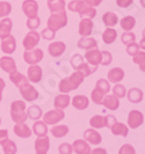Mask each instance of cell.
I'll use <instances>...</instances> for the list:
<instances>
[{
	"label": "cell",
	"mask_w": 145,
	"mask_h": 154,
	"mask_svg": "<svg viewBox=\"0 0 145 154\" xmlns=\"http://www.w3.org/2000/svg\"><path fill=\"white\" fill-rule=\"evenodd\" d=\"M85 58L87 59V64L98 67V65H100V63H101V51H99L96 48L87 50V52L85 54Z\"/></svg>",
	"instance_id": "cell-14"
},
{
	"label": "cell",
	"mask_w": 145,
	"mask_h": 154,
	"mask_svg": "<svg viewBox=\"0 0 145 154\" xmlns=\"http://www.w3.org/2000/svg\"><path fill=\"white\" fill-rule=\"evenodd\" d=\"M144 123V115L139 110H131L128 116V125L130 129H137Z\"/></svg>",
	"instance_id": "cell-10"
},
{
	"label": "cell",
	"mask_w": 145,
	"mask_h": 154,
	"mask_svg": "<svg viewBox=\"0 0 145 154\" xmlns=\"http://www.w3.org/2000/svg\"><path fill=\"white\" fill-rule=\"evenodd\" d=\"M72 106L77 110H84L90 106V100L85 95H76L72 99Z\"/></svg>",
	"instance_id": "cell-25"
},
{
	"label": "cell",
	"mask_w": 145,
	"mask_h": 154,
	"mask_svg": "<svg viewBox=\"0 0 145 154\" xmlns=\"http://www.w3.org/2000/svg\"><path fill=\"white\" fill-rule=\"evenodd\" d=\"M68 24V15L65 9L61 12H57V13H52L51 15L49 16L48 22H46V27L48 29L51 31H56L64 28Z\"/></svg>",
	"instance_id": "cell-3"
},
{
	"label": "cell",
	"mask_w": 145,
	"mask_h": 154,
	"mask_svg": "<svg viewBox=\"0 0 145 154\" xmlns=\"http://www.w3.org/2000/svg\"><path fill=\"white\" fill-rule=\"evenodd\" d=\"M116 38H117V31L115 30V29H113V28H109L108 27L107 29L103 31V34H102V39H103V42L106 44L114 43Z\"/></svg>",
	"instance_id": "cell-33"
},
{
	"label": "cell",
	"mask_w": 145,
	"mask_h": 154,
	"mask_svg": "<svg viewBox=\"0 0 145 154\" xmlns=\"http://www.w3.org/2000/svg\"><path fill=\"white\" fill-rule=\"evenodd\" d=\"M86 1L92 7H96V6H99L100 4L102 2V0H86Z\"/></svg>",
	"instance_id": "cell-56"
},
{
	"label": "cell",
	"mask_w": 145,
	"mask_h": 154,
	"mask_svg": "<svg viewBox=\"0 0 145 154\" xmlns=\"http://www.w3.org/2000/svg\"><path fill=\"white\" fill-rule=\"evenodd\" d=\"M113 60V56L109 51H101V65L103 66H108Z\"/></svg>",
	"instance_id": "cell-45"
},
{
	"label": "cell",
	"mask_w": 145,
	"mask_h": 154,
	"mask_svg": "<svg viewBox=\"0 0 145 154\" xmlns=\"http://www.w3.org/2000/svg\"><path fill=\"white\" fill-rule=\"evenodd\" d=\"M121 41H122V43L124 45H129V44L134 43L136 41V36L131 31H125V32H123L122 36H121Z\"/></svg>",
	"instance_id": "cell-43"
},
{
	"label": "cell",
	"mask_w": 145,
	"mask_h": 154,
	"mask_svg": "<svg viewBox=\"0 0 145 154\" xmlns=\"http://www.w3.org/2000/svg\"><path fill=\"white\" fill-rule=\"evenodd\" d=\"M58 151L61 154H72L73 151H72V145H70L68 143H63L59 145L58 147Z\"/></svg>",
	"instance_id": "cell-49"
},
{
	"label": "cell",
	"mask_w": 145,
	"mask_h": 154,
	"mask_svg": "<svg viewBox=\"0 0 145 154\" xmlns=\"http://www.w3.org/2000/svg\"><path fill=\"white\" fill-rule=\"evenodd\" d=\"M37 137H44L48 133V126L44 122H41V121H36L34 125H33V131Z\"/></svg>",
	"instance_id": "cell-31"
},
{
	"label": "cell",
	"mask_w": 145,
	"mask_h": 154,
	"mask_svg": "<svg viewBox=\"0 0 145 154\" xmlns=\"http://www.w3.org/2000/svg\"><path fill=\"white\" fill-rule=\"evenodd\" d=\"M65 49H66L65 43L61 42V41H57V42H52L50 45L48 46V52H49L50 56L56 58V57H59V56L64 54Z\"/></svg>",
	"instance_id": "cell-17"
},
{
	"label": "cell",
	"mask_w": 145,
	"mask_h": 154,
	"mask_svg": "<svg viewBox=\"0 0 145 154\" xmlns=\"http://www.w3.org/2000/svg\"><path fill=\"white\" fill-rule=\"evenodd\" d=\"M93 27L94 24L91 19H81L79 23V34L81 35V37H88L93 31Z\"/></svg>",
	"instance_id": "cell-19"
},
{
	"label": "cell",
	"mask_w": 145,
	"mask_h": 154,
	"mask_svg": "<svg viewBox=\"0 0 145 154\" xmlns=\"http://www.w3.org/2000/svg\"><path fill=\"white\" fill-rule=\"evenodd\" d=\"M13 28V21L8 17H5L0 22V39H5L11 35V31Z\"/></svg>",
	"instance_id": "cell-20"
},
{
	"label": "cell",
	"mask_w": 145,
	"mask_h": 154,
	"mask_svg": "<svg viewBox=\"0 0 145 154\" xmlns=\"http://www.w3.org/2000/svg\"><path fill=\"white\" fill-rule=\"evenodd\" d=\"M132 2H134V0H116L117 6H118V7H121V8L129 7Z\"/></svg>",
	"instance_id": "cell-52"
},
{
	"label": "cell",
	"mask_w": 145,
	"mask_h": 154,
	"mask_svg": "<svg viewBox=\"0 0 145 154\" xmlns=\"http://www.w3.org/2000/svg\"><path fill=\"white\" fill-rule=\"evenodd\" d=\"M13 130H14V133H15L19 138H23V139L29 138L31 134H33V132H31V130L29 129V126L24 123L15 124Z\"/></svg>",
	"instance_id": "cell-23"
},
{
	"label": "cell",
	"mask_w": 145,
	"mask_h": 154,
	"mask_svg": "<svg viewBox=\"0 0 145 154\" xmlns=\"http://www.w3.org/2000/svg\"><path fill=\"white\" fill-rule=\"evenodd\" d=\"M92 129H103L106 128L107 122H106V116H101V115H95L93 116L90 121Z\"/></svg>",
	"instance_id": "cell-30"
},
{
	"label": "cell",
	"mask_w": 145,
	"mask_h": 154,
	"mask_svg": "<svg viewBox=\"0 0 145 154\" xmlns=\"http://www.w3.org/2000/svg\"><path fill=\"white\" fill-rule=\"evenodd\" d=\"M26 24H27V27H28L30 30H36L38 27H39V24H41V20H39L38 16L33 17V19H28Z\"/></svg>",
	"instance_id": "cell-47"
},
{
	"label": "cell",
	"mask_w": 145,
	"mask_h": 154,
	"mask_svg": "<svg viewBox=\"0 0 145 154\" xmlns=\"http://www.w3.org/2000/svg\"><path fill=\"white\" fill-rule=\"evenodd\" d=\"M22 12L28 19L36 17L38 13V4L36 0H24L22 4Z\"/></svg>",
	"instance_id": "cell-9"
},
{
	"label": "cell",
	"mask_w": 145,
	"mask_h": 154,
	"mask_svg": "<svg viewBox=\"0 0 145 154\" xmlns=\"http://www.w3.org/2000/svg\"><path fill=\"white\" fill-rule=\"evenodd\" d=\"M39 39H41V35L38 34L37 31H35V30L29 31V32L26 35L24 39H23V48H24L26 50L35 49V46L38 44Z\"/></svg>",
	"instance_id": "cell-11"
},
{
	"label": "cell",
	"mask_w": 145,
	"mask_h": 154,
	"mask_svg": "<svg viewBox=\"0 0 145 154\" xmlns=\"http://www.w3.org/2000/svg\"><path fill=\"white\" fill-rule=\"evenodd\" d=\"M70 102H71V99H70L69 95H68V94L61 93V94L57 95V96L55 97V101H54L55 108L63 110V109H65V108H68V107H69Z\"/></svg>",
	"instance_id": "cell-24"
},
{
	"label": "cell",
	"mask_w": 145,
	"mask_h": 154,
	"mask_svg": "<svg viewBox=\"0 0 145 154\" xmlns=\"http://www.w3.org/2000/svg\"><path fill=\"white\" fill-rule=\"evenodd\" d=\"M70 62H71L72 67L76 69V71H79V72L84 73L85 77H88L90 74H92L93 72L96 71V67H95V66H90V64L85 63L84 57H83L81 54H74V56H72V58H71Z\"/></svg>",
	"instance_id": "cell-5"
},
{
	"label": "cell",
	"mask_w": 145,
	"mask_h": 154,
	"mask_svg": "<svg viewBox=\"0 0 145 154\" xmlns=\"http://www.w3.org/2000/svg\"><path fill=\"white\" fill-rule=\"evenodd\" d=\"M102 21L103 23L109 27V28H113L114 26H116L117 23H118V17L117 15L113 13V12H107V13H105L103 16H102Z\"/></svg>",
	"instance_id": "cell-32"
},
{
	"label": "cell",
	"mask_w": 145,
	"mask_h": 154,
	"mask_svg": "<svg viewBox=\"0 0 145 154\" xmlns=\"http://www.w3.org/2000/svg\"><path fill=\"white\" fill-rule=\"evenodd\" d=\"M42 116H43V122L44 123L48 124V125H54V124L61 122V119H64L65 114L61 109H54V110H50V111H48L46 114Z\"/></svg>",
	"instance_id": "cell-8"
},
{
	"label": "cell",
	"mask_w": 145,
	"mask_h": 154,
	"mask_svg": "<svg viewBox=\"0 0 145 154\" xmlns=\"http://www.w3.org/2000/svg\"><path fill=\"white\" fill-rule=\"evenodd\" d=\"M26 114H27V117H29L30 119H34V121H37V119H39V118L42 117V115H43L42 109L39 108L38 106H36V104L30 106L29 108L27 109Z\"/></svg>",
	"instance_id": "cell-34"
},
{
	"label": "cell",
	"mask_w": 145,
	"mask_h": 154,
	"mask_svg": "<svg viewBox=\"0 0 145 154\" xmlns=\"http://www.w3.org/2000/svg\"><path fill=\"white\" fill-rule=\"evenodd\" d=\"M0 67L2 71L11 73L13 71H16V64L14 62V59L9 56H4L0 58Z\"/></svg>",
	"instance_id": "cell-21"
},
{
	"label": "cell",
	"mask_w": 145,
	"mask_h": 154,
	"mask_svg": "<svg viewBox=\"0 0 145 154\" xmlns=\"http://www.w3.org/2000/svg\"><path fill=\"white\" fill-rule=\"evenodd\" d=\"M1 146H2V149H4L5 154H16V152H17V147H16L15 143L13 140H11V139L6 140Z\"/></svg>",
	"instance_id": "cell-39"
},
{
	"label": "cell",
	"mask_w": 145,
	"mask_h": 154,
	"mask_svg": "<svg viewBox=\"0 0 145 154\" xmlns=\"http://www.w3.org/2000/svg\"><path fill=\"white\" fill-rule=\"evenodd\" d=\"M110 130L113 132V134L115 136H122V137H127L128 136V133H129V128L125 125V124L123 123H118V122H116L112 125V128H110Z\"/></svg>",
	"instance_id": "cell-29"
},
{
	"label": "cell",
	"mask_w": 145,
	"mask_h": 154,
	"mask_svg": "<svg viewBox=\"0 0 145 154\" xmlns=\"http://www.w3.org/2000/svg\"><path fill=\"white\" fill-rule=\"evenodd\" d=\"M98 46V42L95 38H91V37H81L78 41V48L84 49V50H91V49H95Z\"/></svg>",
	"instance_id": "cell-27"
},
{
	"label": "cell",
	"mask_w": 145,
	"mask_h": 154,
	"mask_svg": "<svg viewBox=\"0 0 145 154\" xmlns=\"http://www.w3.org/2000/svg\"><path fill=\"white\" fill-rule=\"evenodd\" d=\"M24 79H27V77H24L22 73L17 72V71H13V72L9 73V80H11L15 86L20 85Z\"/></svg>",
	"instance_id": "cell-41"
},
{
	"label": "cell",
	"mask_w": 145,
	"mask_h": 154,
	"mask_svg": "<svg viewBox=\"0 0 145 154\" xmlns=\"http://www.w3.org/2000/svg\"><path fill=\"white\" fill-rule=\"evenodd\" d=\"M48 7L51 13H57L65 9V0H54L48 1Z\"/></svg>",
	"instance_id": "cell-35"
},
{
	"label": "cell",
	"mask_w": 145,
	"mask_h": 154,
	"mask_svg": "<svg viewBox=\"0 0 145 154\" xmlns=\"http://www.w3.org/2000/svg\"><path fill=\"white\" fill-rule=\"evenodd\" d=\"M12 6L7 1H0V17H6L11 13Z\"/></svg>",
	"instance_id": "cell-44"
},
{
	"label": "cell",
	"mask_w": 145,
	"mask_h": 154,
	"mask_svg": "<svg viewBox=\"0 0 145 154\" xmlns=\"http://www.w3.org/2000/svg\"><path fill=\"white\" fill-rule=\"evenodd\" d=\"M90 154H107V151L105 148H101V147H98V148H94V149H91V153Z\"/></svg>",
	"instance_id": "cell-55"
},
{
	"label": "cell",
	"mask_w": 145,
	"mask_h": 154,
	"mask_svg": "<svg viewBox=\"0 0 145 154\" xmlns=\"http://www.w3.org/2000/svg\"><path fill=\"white\" fill-rule=\"evenodd\" d=\"M106 122H107V125H106V128H112V125L114 123H116V118H115V116L113 115H108L106 116Z\"/></svg>",
	"instance_id": "cell-54"
},
{
	"label": "cell",
	"mask_w": 145,
	"mask_h": 154,
	"mask_svg": "<svg viewBox=\"0 0 145 154\" xmlns=\"http://www.w3.org/2000/svg\"><path fill=\"white\" fill-rule=\"evenodd\" d=\"M105 93L102 92L100 88L95 87L93 91H92V101L95 103V104H102V101H103V97H105Z\"/></svg>",
	"instance_id": "cell-40"
},
{
	"label": "cell",
	"mask_w": 145,
	"mask_h": 154,
	"mask_svg": "<svg viewBox=\"0 0 145 154\" xmlns=\"http://www.w3.org/2000/svg\"><path fill=\"white\" fill-rule=\"evenodd\" d=\"M95 87L100 88L105 94H107V93L110 91V85H109V82H108L106 79H100V80H98Z\"/></svg>",
	"instance_id": "cell-46"
},
{
	"label": "cell",
	"mask_w": 145,
	"mask_h": 154,
	"mask_svg": "<svg viewBox=\"0 0 145 154\" xmlns=\"http://www.w3.org/2000/svg\"><path fill=\"white\" fill-rule=\"evenodd\" d=\"M0 124H1V118H0Z\"/></svg>",
	"instance_id": "cell-59"
},
{
	"label": "cell",
	"mask_w": 145,
	"mask_h": 154,
	"mask_svg": "<svg viewBox=\"0 0 145 154\" xmlns=\"http://www.w3.org/2000/svg\"><path fill=\"white\" fill-rule=\"evenodd\" d=\"M127 95H128L127 96L128 100L131 103H139L144 99V94H143V92L139 88H131Z\"/></svg>",
	"instance_id": "cell-28"
},
{
	"label": "cell",
	"mask_w": 145,
	"mask_h": 154,
	"mask_svg": "<svg viewBox=\"0 0 145 154\" xmlns=\"http://www.w3.org/2000/svg\"><path fill=\"white\" fill-rule=\"evenodd\" d=\"M72 151L76 154H90L91 146L84 139H77L72 144Z\"/></svg>",
	"instance_id": "cell-12"
},
{
	"label": "cell",
	"mask_w": 145,
	"mask_h": 154,
	"mask_svg": "<svg viewBox=\"0 0 145 154\" xmlns=\"http://www.w3.org/2000/svg\"><path fill=\"white\" fill-rule=\"evenodd\" d=\"M5 86H6V84H5L4 79L0 78V102L2 100V92H4V89H5Z\"/></svg>",
	"instance_id": "cell-57"
},
{
	"label": "cell",
	"mask_w": 145,
	"mask_h": 154,
	"mask_svg": "<svg viewBox=\"0 0 145 154\" xmlns=\"http://www.w3.org/2000/svg\"><path fill=\"white\" fill-rule=\"evenodd\" d=\"M55 138H63L69 133V128L66 125H55L50 130Z\"/></svg>",
	"instance_id": "cell-36"
},
{
	"label": "cell",
	"mask_w": 145,
	"mask_h": 154,
	"mask_svg": "<svg viewBox=\"0 0 145 154\" xmlns=\"http://www.w3.org/2000/svg\"><path fill=\"white\" fill-rule=\"evenodd\" d=\"M48 1H54V0H48Z\"/></svg>",
	"instance_id": "cell-58"
},
{
	"label": "cell",
	"mask_w": 145,
	"mask_h": 154,
	"mask_svg": "<svg viewBox=\"0 0 145 154\" xmlns=\"http://www.w3.org/2000/svg\"><path fill=\"white\" fill-rule=\"evenodd\" d=\"M23 59L29 65H37L43 59V51L41 49L26 50V52L23 54Z\"/></svg>",
	"instance_id": "cell-7"
},
{
	"label": "cell",
	"mask_w": 145,
	"mask_h": 154,
	"mask_svg": "<svg viewBox=\"0 0 145 154\" xmlns=\"http://www.w3.org/2000/svg\"><path fill=\"white\" fill-rule=\"evenodd\" d=\"M42 75H43V72L42 69L38 66V65H30L29 69H28V80L31 81L33 84H37L42 80Z\"/></svg>",
	"instance_id": "cell-18"
},
{
	"label": "cell",
	"mask_w": 145,
	"mask_h": 154,
	"mask_svg": "<svg viewBox=\"0 0 145 154\" xmlns=\"http://www.w3.org/2000/svg\"><path fill=\"white\" fill-rule=\"evenodd\" d=\"M8 131L7 130H5V129H2V130H0V145H2L6 140H8Z\"/></svg>",
	"instance_id": "cell-53"
},
{
	"label": "cell",
	"mask_w": 145,
	"mask_h": 154,
	"mask_svg": "<svg viewBox=\"0 0 145 154\" xmlns=\"http://www.w3.org/2000/svg\"><path fill=\"white\" fill-rule=\"evenodd\" d=\"M102 104L109 110H117L120 107V100L114 95H105Z\"/></svg>",
	"instance_id": "cell-26"
},
{
	"label": "cell",
	"mask_w": 145,
	"mask_h": 154,
	"mask_svg": "<svg viewBox=\"0 0 145 154\" xmlns=\"http://www.w3.org/2000/svg\"><path fill=\"white\" fill-rule=\"evenodd\" d=\"M118 154H136V149L130 144H124L122 147H120Z\"/></svg>",
	"instance_id": "cell-48"
},
{
	"label": "cell",
	"mask_w": 145,
	"mask_h": 154,
	"mask_svg": "<svg viewBox=\"0 0 145 154\" xmlns=\"http://www.w3.org/2000/svg\"><path fill=\"white\" fill-rule=\"evenodd\" d=\"M68 8L71 12L79 13L81 19H91L92 20L94 16L96 15L95 8L90 6L86 0H72L69 2Z\"/></svg>",
	"instance_id": "cell-1"
},
{
	"label": "cell",
	"mask_w": 145,
	"mask_h": 154,
	"mask_svg": "<svg viewBox=\"0 0 145 154\" xmlns=\"http://www.w3.org/2000/svg\"><path fill=\"white\" fill-rule=\"evenodd\" d=\"M134 57V63L135 64H137L138 66H139V69L142 72H144L145 71V52L142 50V51H138L136 54H134L132 56Z\"/></svg>",
	"instance_id": "cell-38"
},
{
	"label": "cell",
	"mask_w": 145,
	"mask_h": 154,
	"mask_svg": "<svg viewBox=\"0 0 145 154\" xmlns=\"http://www.w3.org/2000/svg\"><path fill=\"white\" fill-rule=\"evenodd\" d=\"M120 24H121V28L124 31H130L135 27L136 20H135L134 16H125V17H123L122 20H121Z\"/></svg>",
	"instance_id": "cell-37"
},
{
	"label": "cell",
	"mask_w": 145,
	"mask_h": 154,
	"mask_svg": "<svg viewBox=\"0 0 145 154\" xmlns=\"http://www.w3.org/2000/svg\"><path fill=\"white\" fill-rule=\"evenodd\" d=\"M85 78L86 77L84 75V73H81V72H79V71H76V72H74L73 74H71L69 78L61 80L58 88H59L61 93L68 94V93L77 89L79 86L81 85V84L84 82Z\"/></svg>",
	"instance_id": "cell-2"
},
{
	"label": "cell",
	"mask_w": 145,
	"mask_h": 154,
	"mask_svg": "<svg viewBox=\"0 0 145 154\" xmlns=\"http://www.w3.org/2000/svg\"><path fill=\"white\" fill-rule=\"evenodd\" d=\"M108 82H113V84H118L120 81H122L124 78V71L120 67H115L112 69L107 74Z\"/></svg>",
	"instance_id": "cell-22"
},
{
	"label": "cell",
	"mask_w": 145,
	"mask_h": 154,
	"mask_svg": "<svg viewBox=\"0 0 145 154\" xmlns=\"http://www.w3.org/2000/svg\"><path fill=\"white\" fill-rule=\"evenodd\" d=\"M41 35H42V37L44 39H46V41H52V39L55 38V31H51L49 30L48 28H46V29H43L42 30V32H41Z\"/></svg>",
	"instance_id": "cell-51"
},
{
	"label": "cell",
	"mask_w": 145,
	"mask_h": 154,
	"mask_svg": "<svg viewBox=\"0 0 145 154\" xmlns=\"http://www.w3.org/2000/svg\"><path fill=\"white\" fill-rule=\"evenodd\" d=\"M84 140H86L88 144L99 145L102 141V137L95 129H87L84 132Z\"/></svg>",
	"instance_id": "cell-15"
},
{
	"label": "cell",
	"mask_w": 145,
	"mask_h": 154,
	"mask_svg": "<svg viewBox=\"0 0 145 154\" xmlns=\"http://www.w3.org/2000/svg\"><path fill=\"white\" fill-rule=\"evenodd\" d=\"M11 116H12V119L14 123H24L28 118L27 114H26V103L20 100L14 101L11 104Z\"/></svg>",
	"instance_id": "cell-4"
},
{
	"label": "cell",
	"mask_w": 145,
	"mask_h": 154,
	"mask_svg": "<svg viewBox=\"0 0 145 154\" xmlns=\"http://www.w3.org/2000/svg\"><path fill=\"white\" fill-rule=\"evenodd\" d=\"M127 94V89L125 87L121 84H116V85L113 87V95L116 96L117 99H123Z\"/></svg>",
	"instance_id": "cell-42"
},
{
	"label": "cell",
	"mask_w": 145,
	"mask_h": 154,
	"mask_svg": "<svg viewBox=\"0 0 145 154\" xmlns=\"http://www.w3.org/2000/svg\"><path fill=\"white\" fill-rule=\"evenodd\" d=\"M50 148V139L46 136L44 137H37L35 140V151L36 154H46Z\"/></svg>",
	"instance_id": "cell-13"
},
{
	"label": "cell",
	"mask_w": 145,
	"mask_h": 154,
	"mask_svg": "<svg viewBox=\"0 0 145 154\" xmlns=\"http://www.w3.org/2000/svg\"><path fill=\"white\" fill-rule=\"evenodd\" d=\"M16 49L15 38L9 35L5 39H1V51L6 54H12Z\"/></svg>",
	"instance_id": "cell-16"
},
{
	"label": "cell",
	"mask_w": 145,
	"mask_h": 154,
	"mask_svg": "<svg viewBox=\"0 0 145 154\" xmlns=\"http://www.w3.org/2000/svg\"><path fill=\"white\" fill-rule=\"evenodd\" d=\"M16 87L19 88V91H20V93H21V95H22L23 99H24L26 101L33 102V101H35L38 97V92L36 91L35 87H33V86L29 84L28 78L24 79L22 82H21L20 85H17Z\"/></svg>",
	"instance_id": "cell-6"
},
{
	"label": "cell",
	"mask_w": 145,
	"mask_h": 154,
	"mask_svg": "<svg viewBox=\"0 0 145 154\" xmlns=\"http://www.w3.org/2000/svg\"><path fill=\"white\" fill-rule=\"evenodd\" d=\"M138 51H140V48L138 45L137 43H131L129 45H127V54H130V56H134V54H136Z\"/></svg>",
	"instance_id": "cell-50"
}]
</instances>
